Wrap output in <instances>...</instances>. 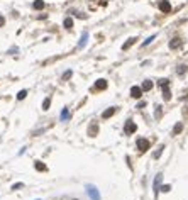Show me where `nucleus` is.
<instances>
[{"instance_id":"nucleus-1","label":"nucleus","mask_w":188,"mask_h":200,"mask_svg":"<svg viewBox=\"0 0 188 200\" xmlns=\"http://www.w3.org/2000/svg\"><path fill=\"white\" fill-rule=\"evenodd\" d=\"M86 193L92 200H100V193L97 190V187H93V185H86Z\"/></svg>"},{"instance_id":"nucleus-2","label":"nucleus","mask_w":188,"mask_h":200,"mask_svg":"<svg viewBox=\"0 0 188 200\" xmlns=\"http://www.w3.org/2000/svg\"><path fill=\"white\" fill-rule=\"evenodd\" d=\"M136 146H137V149H139V151H142V153H144V151H147V149H149V141L147 139H144V137H139V139H137V143H136Z\"/></svg>"},{"instance_id":"nucleus-3","label":"nucleus","mask_w":188,"mask_h":200,"mask_svg":"<svg viewBox=\"0 0 188 200\" xmlns=\"http://www.w3.org/2000/svg\"><path fill=\"white\" fill-rule=\"evenodd\" d=\"M136 131H137L136 122H132V120H127V122H125V126H124V132L127 134V136H131V134H134Z\"/></svg>"},{"instance_id":"nucleus-4","label":"nucleus","mask_w":188,"mask_h":200,"mask_svg":"<svg viewBox=\"0 0 188 200\" xmlns=\"http://www.w3.org/2000/svg\"><path fill=\"white\" fill-rule=\"evenodd\" d=\"M161 180H163V175L158 173L156 178H154V183H153V190H154V195H158V192L161 190Z\"/></svg>"},{"instance_id":"nucleus-5","label":"nucleus","mask_w":188,"mask_h":200,"mask_svg":"<svg viewBox=\"0 0 188 200\" xmlns=\"http://www.w3.org/2000/svg\"><path fill=\"white\" fill-rule=\"evenodd\" d=\"M159 10L164 12V14L171 12V4L168 2V0H161V2H159Z\"/></svg>"},{"instance_id":"nucleus-6","label":"nucleus","mask_w":188,"mask_h":200,"mask_svg":"<svg viewBox=\"0 0 188 200\" xmlns=\"http://www.w3.org/2000/svg\"><path fill=\"white\" fill-rule=\"evenodd\" d=\"M142 92H144V90H142L141 87H132V88H131V97L132 98H141Z\"/></svg>"},{"instance_id":"nucleus-7","label":"nucleus","mask_w":188,"mask_h":200,"mask_svg":"<svg viewBox=\"0 0 188 200\" xmlns=\"http://www.w3.org/2000/svg\"><path fill=\"white\" fill-rule=\"evenodd\" d=\"M181 44H183V41H181L180 38H173L170 41V48H171V49H178V48H181Z\"/></svg>"},{"instance_id":"nucleus-8","label":"nucleus","mask_w":188,"mask_h":200,"mask_svg":"<svg viewBox=\"0 0 188 200\" xmlns=\"http://www.w3.org/2000/svg\"><path fill=\"white\" fill-rule=\"evenodd\" d=\"M107 80H103V78H100V80H97V83H95V88L97 90H105L107 88Z\"/></svg>"},{"instance_id":"nucleus-9","label":"nucleus","mask_w":188,"mask_h":200,"mask_svg":"<svg viewBox=\"0 0 188 200\" xmlns=\"http://www.w3.org/2000/svg\"><path fill=\"white\" fill-rule=\"evenodd\" d=\"M115 112H117V107H110V109H107V110L102 114V117H103V119H109V117H112Z\"/></svg>"},{"instance_id":"nucleus-10","label":"nucleus","mask_w":188,"mask_h":200,"mask_svg":"<svg viewBox=\"0 0 188 200\" xmlns=\"http://www.w3.org/2000/svg\"><path fill=\"white\" fill-rule=\"evenodd\" d=\"M86 41H88V32H83L81 34V38H80V43H78V48H85L86 46Z\"/></svg>"},{"instance_id":"nucleus-11","label":"nucleus","mask_w":188,"mask_h":200,"mask_svg":"<svg viewBox=\"0 0 188 200\" xmlns=\"http://www.w3.org/2000/svg\"><path fill=\"white\" fill-rule=\"evenodd\" d=\"M163 98L164 100H171V92H170V85H166V87H163Z\"/></svg>"},{"instance_id":"nucleus-12","label":"nucleus","mask_w":188,"mask_h":200,"mask_svg":"<svg viewBox=\"0 0 188 200\" xmlns=\"http://www.w3.org/2000/svg\"><path fill=\"white\" fill-rule=\"evenodd\" d=\"M141 88L144 90V92H149V90L153 88V81H151V80H144V83L141 85Z\"/></svg>"},{"instance_id":"nucleus-13","label":"nucleus","mask_w":188,"mask_h":200,"mask_svg":"<svg viewBox=\"0 0 188 200\" xmlns=\"http://www.w3.org/2000/svg\"><path fill=\"white\" fill-rule=\"evenodd\" d=\"M136 41H137V38H131V39H127V43L122 44V49H124V51H125V49H129V48L132 46V44L136 43Z\"/></svg>"},{"instance_id":"nucleus-14","label":"nucleus","mask_w":188,"mask_h":200,"mask_svg":"<svg viewBox=\"0 0 188 200\" xmlns=\"http://www.w3.org/2000/svg\"><path fill=\"white\" fill-rule=\"evenodd\" d=\"M34 168H36L37 171H46V170H47V166L44 165L43 161H36V163H34Z\"/></svg>"},{"instance_id":"nucleus-15","label":"nucleus","mask_w":188,"mask_h":200,"mask_svg":"<svg viewBox=\"0 0 188 200\" xmlns=\"http://www.w3.org/2000/svg\"><path fill=\"white\" fill-rule=\"evenodd\" d=\"M186 71H188V66H186V64H180L178 70H176V73H178L180 77H183V75H185Z\"/></svg>"},{"instance_id":"nucleus-16","label":"nucleus","mask_w":188,"mask_h":200,"mask_svg":"<svg viewBox=\"0 0 188 200\" xmlns=\"http://www.w3.org/2000/svg\"><path fill=\"white\" fill-rule=\"evenodd\" d=\"M60 119H61V120H68V119H70V110H68V109H63V110H61Z\"/></svg>"},{"instance_id":"nucleus-17","label":"nucleus","mask_w":188,"mask_h":200,"mask_svg":"<svg viewBox=\"0 0 188 200\" xmlns=\"http://www.w3.org/2000/svg\"><path fill=\"white\" fill-rule=\"evenodd\" d=\"M181 131H183V124H181V122H178V124H176V126H175V127H173V136H176V134H180V132H181Z\"/></svg>"},{"instance_id":"nucleus-18","label":"nucleus","mask_w":188,"mask_h":200,"mask_svg":"<svg viewBox=\"0 0 188 200\" xmlns=\"http://www.w3.org/2000/svg\"><path fill=\"white\" fill-rule=\"evenodd\" d=\"M97 132H99V126H97V124H93V126L88 129V134L93 137V136H97Z\"/></svg>"},{"instance_id":"nucleus-19","label":"nucleus","mask_w":188,"mask_h":200,"mask_svg":"<svg viewBox=\"0 0 188 200\" xmlns=\"http://www.w3.org/2000/svg\"><path fill=\"white\" fill-rule=\"evenodd\" d=\"M49 105H51V98L46 97V98L43 100V110H47V109H49Z\"/></svg>"},{"instance_id":"nucleus-20","label":"nucleus","mask_w":188,"mask_h":200,"mask_svg":"<svg viewBox=\"0 0 188 200\" xmlns=\"http://www.w3.org/2000/svg\"><path fill=\"white\" fill-rule=\"evenodd\" d=\"M161 115H163V107H161V105H156V110H154V117H156V119H159Z\"/></svg>"},{"instance_id":"nucleus-21","label":"nucleus","mask_w":188,"mask_h":200,"mask_svg":"<svg viewBox=\"0 0 188 200\" xmlns=\"http://www.w3.org/2000/svg\"><path fill=\"white\" fill-rule=\"evenodd\" d=\"M32 5H34V9H37V10L44 9V2H43V0H36V2H34Z\"/></svg>"},{"instance_id":"nucleus-22","label":"nucleus","mask_w":188,"mask_h":200,"mask_svg":"<svg viewBox=\"0 0 188 200\" xmlns=\"http://www.w3.org/2000/svg\"><path fill=\"white\" fill-rule=\"evenodd\" d=\"M63 24H64V27H66V29H71V27H73V19H71V17L64 19V22H63Z\"/></svg>"},{"instance_id":"nucleus-23","label":"nucleus","mask_w":188,"mask_h":200,"mask_svg":"<svg viewBox=\"0 0 188 200\" xmlns=\"http://www.w3.org/2000/svg\"><path fill=\"white\" fill-rule=\"evenodd\" d=\"M26 97H27V90H21L17 93V100H24Z\"/></svg>"},{"instance_id":"nucleus-24","label":"nucleus","mask_w":188,"mask_h":200,"mask_svg":"<svg viewBox=\"0 0 188 200\" xmlns=\"http://www.w3.org/2000/svg\"><path fill=\"white\" fill-rule=\"evenodd\" d=\"M163 149H164V146H159V148H158V151H154V154H153V156H154V158H156V159H158V158H159V156H161V153H163Z\"/></svg>"},{"instance_id":"nucleus-25","label":"nucleus","mask_w":188,"mask_h":200,"mask_svg":"<svg viewBox=\"0 0 188 200\" xmlns=\"http://www.w3.org/2000/svg\"><path fill=\"white\" fill-rule=\"evenodd\" d=\"M158 83H159V87H166V85H170V80L168 78H161Z\"/></svg>"},{"instance_id":"nucleus-26","label":"nucleus","mask_w":188,"mask_h":200,"mask_svg":"<svg viewBox=\"0 0 188 200\" xmlns=\"http://www.w3.org/2000/svg\"><path fill=\"white\" fill-rule=\"evenodd\" d=\"M154 39H156V36H151V38H147V39H146V41H144V43H142V48H144V46H147V44H149V43H153Z\"/></svg>"},{"instance_id":"nucleus-27","label":"nucleus","mask_w":188,"mask_h":200,"mask_svg":"<svg viewBox=\"0 0 188 200\" xmlns=\"http://www.w3.org/2000/svg\"><path fill=\"white\" fill-rule=\"evenodd\" d=\"M71 75H73V71H71V70H68V71L63 75V80H70V78H71Z\"/></svg>"},{"instance_id":"nucleus-28","label":"nucleus","mask_w":188,"mask_h":200,"mask_svg":"<svg viewBox=\"0 0 188 200\" xmlns=\"http://www.w3.org/2000/svg\"><path fill=\"white\" fill-rule=\"evenodd\" d=\"M170 190H171V185H163V187H161V192H164V193L170 192Z\"/></svg>"},{"instance_id":"nucleus-29","label":"nucleus","mask_w":188,"mask_h":200,"mask_svg":"<svg viewBox=\"0 0 188 200\" xmlns=\"http://www.w3.org/2000/svg\"><path fill=\"white\" fill-rule=\"evenodd\" d=\"M24 185L22 183H15V185H12V190H17V188H22Z\"/></svg>"},{"instance_id":"nucleus-30","label":"nucleus","mask_w":188,"mask_h":200,"mask_svg":"<svg viewBox=\"0 0 188 200\" xmlns=\"http://www.w3.org/2000/svg\"><path fill=\"white\" fill-rule=\"evenodd\" d=\"M4 24H5V19H4V17H2V15H0V27L4 26Z\"/></svg>"}]
</instances>
